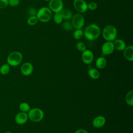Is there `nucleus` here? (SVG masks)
<instances>
[{
  "label": "nucleus",
  "mask_w": 133,
  "mask_h": 133,
  "mask_svg": "<svg viewBox=\"0 0 133 133\" xmlns=\"http://www.w3.org/2000/svg\"><path fill=\"white\" fill-rule=\"evenodd\" d=\"M8 5V0H0V9L5 8Z\"/></svg>",
  "instance_id": "29"
},
{
  "label": "nucleus",
  "mask_w": 133,
  "mask_h": 133,
  "mask_svg": "<svg viewBox=\"0 0 133 133\" xmlns=\"http://www.w3.org/2000/svg\"><path fill=\"white\" fill-rule=\"evenodd\" d=\"M48 8L55 13L60 12L63 8V3L62 0H50L49 1Z\"/></svg>",
  "instance_id": "7"
},
{
  "label": "nucleus",
  "mask_w": 133,
  "mask_h": 133,
  "mask_svg": "<svg viewBox=\"0 0 133 133\" xmlns=\"http://www.w3.org/2000/svg\"><path fill=\"white\" fill-rule=\"evenodd\" d=\"M36 13L37 11L34 8L31 7L29 9V14L30 15V16H36Z\"/></svg>",
  "instance_id": "30"
},
{
  "label": "nucleus",
  "mask_w": 133,
  "mask_h": 133,
  "mask_svg": "<svg viewBox=\"0 0 133 133\" xmlns=\"http://www.w3.org/2000/svg\"><path fill=\"white\" fill-rule=\"evenodd\" d=\"M20 70L23 75L28 76L32 73L33 71V66L30 62H25L22 64Z\"/></svg>",
  "instance_id": "11"
},
{
  "label": "nucleus",
  "mask_w": 133,
  "mask_h": 133,
  "mask_svg": "<svg viewBox=\"0 0 133 133\" xmlns=\"http://www.w3.org/2000/svg\"><path fill=\"white\" fill-rule=\"evenodd\" d=\"M76 47L77 49L81 52L84 51V50H85L86 49V45L82 42H79L78 43H77L76 45Z\"/></svg>",
  "instance_id": "26"
},
{
  "label": "nucleus",
  "mask_w": 133,
  "mask_h": 133,
  "mask_svg": "<svg viewBox=\"0 0 133 133\" xmlns=\"http://www.w3.org/2000/svg\"><path fill=\"white\" fill-rule=\"evenodd\" d=\"M10 71V65L7 63H5L2 65L0 67V73L3 75L8 74Z\"/></svg>",
  "instance_id": "20"
},
{
  "label": "nucleus",
  "mask_w": 133,
  "mask_h": 133,
  "mask_svg": "<svg viewBox=\"0 0 133 133\" xmlns=\"http://www.w3.org/2000/svg\"><path fill=\"white\" fill-rule=\"evenodd\" d=\"M4 133H12V132H10V131H6V132H4Z\"/></svg>",
  "instance_id": "32"
},
{
  "label": "nucleus",
  "mask_w": 133,
  "mask_h": 133,
  "mask_svg": "<svg viewBox=\"0 0 133 133\" xmlns=\"http://www.w3.org/2000/svg\"><path fill=\"white\" fill-rule=\"evenodd\" d=\"M19 0H8V4L12 7H15L19 4Z\"/></svg>",
  "instance_id": "28"
},
{
  "label": "nucleus",
  "mask_w": 133,
  "mask_h": 133,
  "mask_svg": "<svg viewBox=\"0 0 133 133\" xmlns=\"http://www.w3.org/2000/svg\"><path fill=\"white\" fill-rule=\"evenodd\" d=\"M125 100L127 104L132 107L133 105V90H130L129 91L125 97Z\"/></svg>",
  "instance_id": "19"
},
{
  "label": "nucleus",
  "mask_w": 133,
  "mask_h": 133,
  "mask_svg": "<svg viewBox=\"0 0 133 133\" xmlns=\"http://www.w3.org/2000/svg\"><path fill=\"white\" fill-rule=\"evenodd\" d=\"M101 33V30L99 26L94 23L88 25L83 32L84 36L85 38L88 41H94L98 38Z\"/></svg>",
  "instance_id": "1"
},
{
  "label": "nucleus",
  "mask_w": 133,
  "mask_h": 133,
  "mask_svg": "<svg viewBox=\"0 0 133 133\" xmlns=\"http://www.w3.org/2000/svg\"><path fill=\"white\" fill-rule=\"evenodd\" d=\"M22 55L19 51H13L7 57V62L10 66H16L21 62Z\"/></svg>",
  "instance_id": "4"
},
{
  "label": "nucleus",
  "mask_w": 133,
  "mask_h": 133,
  "mask_svg": "<svg viewBox=\"0 0 133 133\" xmlns=\"http://www.w3.org/2000/svg\"><path fill=\"white\" fill-rule=\"evenodd\" d=\"M107 60L103 57H98L96 61V66L97 68L100 69H102L107 65Z\"/></svg>",
  "instance_id": "16"
},
{
  "label": "nucleus",
  "mask_w": 133,
  "mask_h": 133,
  "mask_svg": "<svg viewBox=\"0 0 133 133\" xmlns=\"http://www.w3.org/2000/svg\"><path fill=\"white\" fill-rule=\"evenodd\" d=\"M98 5L95 2H91L87 4L88 9L90 10H94L97 8Z\"/></svg>",
  "instance_id": "27"
},
{
  "label": "nucleus",
  "mask_w": 133,
  "mask_h": 133,
  "mask_svg": "<svg viewBox=\"0 0 133 133\" xmlns=\"http://www.w3.org/2000/svg\"><path fill=\"white\" fill-rule=\"evenodd\" d=\"M114 46L113 43L110 41H107L103 44L101 47L102 54L104 55H109L111 54L114 50Z\"/></svg>",
  "instance_id": "9"
},
{
  "label": "nucleus",
  "mask_w": 133,
  "mask_h": 133,
  "mask_svg": "<svg viewBox=\"0 0 133 133\" xmlns=\"http://www.w3.org/2000/svg\"><path fill=\"white\" fill-rule=\"evenodd\" d=\"M62 27L64 30L66 31L71 30L73 28L71 22L69 21V20H66L65 22H64L62 24Z\"/></svg>",
  "instance_id": "25"
},
{
  "label": "nucleus",
  "mask_w": 133,
  "mask_h": 133,
  "mask_svg": "<svg viewBox=\"0 0 133 133\" xmlns=\"http://www.w3.org/2000/svg\"><path fill=\"white\" fill-rule=\"evenodd\" d=\"M73 7L79 13H84L87 9V4L84 0H74Z\"/></svg>",
  "instance_id": "8"
},
{
  "label": "nucleus",
  "mask_w": 133,
  "mask_h": 133,
  "mask_svg": "<svg viewBox=\"0 0 133 133\" xmlns=\"http://www.w3.org/2000/svg\"><path fill=\"white\" fill-rule=\"evenodd\" d=\"M44 1H50V0H44Z\"/></svg>",
  "instance_id": "33"
},
{
  "label": "nucleus",
  "mask_w": 133,
  "mask_h": 133,
  "mask_svg": "<svg viewBox=\"0 0 133 133\" xmlns=\"http://www.w3.org/2000/svg\"><path fill=\"white\" fill-rule=\"evenodd\" d=\"M114 48L118 51H123L126 47V43L125 42L121 39H115L114 41Z\"/></svg>",
  "instance_id": "15"
},
{
  "label": "nucleus",
  "mask_w": 133,
  "mask_h": 133,
  "mask_svg": "<svg viewBox=\"0 0 133 133\" xmlns=\"http://www.w3.org/2000/svg\"><path fill=\"white\" fill-rule=\"evenodd\" d=\"M63 19L65 20H69L71 19L73 17V14L72 11L68 8H63L60 12Z\"/></svg>",
  "instance_id": "17"
},
{
  "label": "nucleus",
  "mask_w": 133,
  "mask_h": 133,
  "mask_svg": "<svg viewBox=\"0 0 133 133\" xmlns=\"http://www.w3.org/2000/svg\"><path fill=\"white\" fill-rule=\"evenodd\" d=\"M82 61L87 64L91 63L94 60V54L89 49H86L82 52Z\"/></svg>",
  "instance_id": "10"
},
{
  "label": "nucleus",
  "mask_w": 133,
  "mask_h": 133,
  "mask_svg": "<svg viewBox=\"0 0 133 133\" xmlns=\"http://www.w3.org/2000/svg\"><path fill=\"white\" fill-rule=\"evenodd\" d=\"M123 55L124 57L128 61H133V46L129 45L126 46L123 50Z\"/></svg>",
  "instance_id": "13"
},
{
  "label": "nucleus",
  "mask_w": 133,
  "mask_h": 133,
  "mask_svg": "<svg viewBox=\"0 0 133 133\" xmlns=\"http://www.w3.org/2000/svg\"><path fill=\"white\" fill-rule=\"evenodd\" d=\"M19 109L21 112H27L31 109L30 105L26 102H22L19 105Z\"/></svg>",
  "instance_id": "23"
},
{
  "label": "nucleus",
  "mask_w": 133,
  "mask_h": 133,
  "mask_svg": "<svg viewBox=\"0 0 133 133\" xmlns=\"http://www.w3.org/2000/svg\"><path fill=\"white\" fill-rule=\"evenodd\" d=\"M102 35L103 38L107 41L112 42L116 38L117 29L113 25H108L104 28Z\"/></svg>",
  "instance_id": "2"
},
{
  "label": "nucleus",
  "mask_w": 133,
  "mask_h": 133,
  "mask_svg": "<svg viewBox=\"0 0 133 133\" xmlns=\"http://www.w3.org/2000/svg\"><path fill=\"white\" fill-rule=\"evenodd\" d=\"M36 17L38 21L44 23L47 22L52 17V12L48 7H43L37 11Z\"/></svg>",
  "instance_id": "3"
},
{
  "label": "nucleus",
  "mask_w": 133,
  "mask_h": 133,
  "mask_svg": "<svg viewBox=\"0 0 133 133\" xmlns=\"http://www.w3.org/2000/svg\"><path fill=\"white\" fill-rule=\"evenodd\" d=\"M15 122L19 125H23L28 120V115L26 112H20L16 114L15 117Z\"/></svg>",
  "instance_id": "12"
},
{
  "label": "nucleus",
  "mask_w": 133,
  "mask_h": 133,
  "mask_svg": "<svg viewBox=\"0 0 133 133\" xmlns=\"http://www.w3.org/2000/svg\"><path fill=\"white\" fill-rule=\"evenodd\" d=\"M88 74L89 77L92 79H98L100 77V73L99 71L95 68H90L88 70Z\"/></svg>",
  "instance_id": "18"
},
{
  "label": "nucleus",
  "mask_w": 133,
  "mask_h": 133,
  "mask_svg": "<svg viewBox=\"0 0 133 133\" xmlns=\"http://www.w3.org/2000/svg\"><path fill=\"white\" fill-rule=\"evenodd\" d=\"M71 22L74 28L82 29L85 23V18L81 13H77L73 15Z\"/></svg>",
  "instance_id": "6"
},
{
  "label": "nucleus",
  "mask_w": 133,
  "mask_h": 133,
  "mask_svg": "<svg viewBox=\"0 0 133 133\" xmlns=\"http://www.w3.org/2000/svg\"><path fill=\"white\" fill-rule=\"evenodd\" d=\"M106 120L103 116H98L96 117L92 121V125L95 128H100L104 125Z\"/></svg>",
  "instance_id": "14"
},
{
  "label": "nucleus",
  "mask_w": 133,
  "mask_h": 133,
  "mask_svg": "<svg viewBox=\"0 0 133 133\" xmlns=\"http://www.w3.org/2000/svg\"><path fill=\"white\" fill-rule=\"evenodd\" d=\"M53 20L55 23L56 24H60L62 23L63 20V18L60 12L55 13L53 16Z\"/></svg>",
  "instance_id": "21"
},
{
  "label": "nucleus",
  "mask_w": 133,
  "mask_h": 133,
  "mask_svg": "<svg viewBox=\"0 0 133 133\" xmlns=\"http://www.w3.org/2000/svg\"><path fill=\"white\" fill-rule=\"evenodd\" d=\"M28 118L33 122H38L42 120L44 117L43 111L38 108H33L29 111Z\"/></svg>",
  "instance_id": "5"
},
{
  "label": "nucleus",
  "mask_w": 133,
  "mask_h": 133,
  "mask_svg": "<svg viewBox=\"0 0 133 133\" xmlns=\"http://www.w3.org/2000/svg\"><path fill=\"white\" fill-rule=\"evenodd\" d=\"M83 35V31L82 29H76L73 33V37L77 40L81 39Z\"/></svg>",
  "instance_id": "22"
},
{
  "label": "nucleus",
  "mask_w": 133,
  "mask_h": 133,
  "mask_svg": "<svg viewBox=\"0 0 133 133\" xmlns=\"http://www.w3.org/2000/svg\"><path fill=\"white\" fill-rule=\"evenodd\" d=\"M74 133H88V131L84 129H79L77 130Z\"/></svg>",
  "instance_id": "31"
},
{
  "label": "nucleus",
  "mask_w": 133,
  "mask_h": 133,
  "mask_svg": "<svg viewBox=\"0 0 133 133\" xmlns=\"http://www.w3.org/2000/svg\"><path fill=\"white\" fill-rule=\"evenodd\" d=\"M38 21V20L36 17V16H30L27 20V23L29 25L33 26L35 25Z\"/></svg>",
  "instance_id": "24"
}]
</instances>
